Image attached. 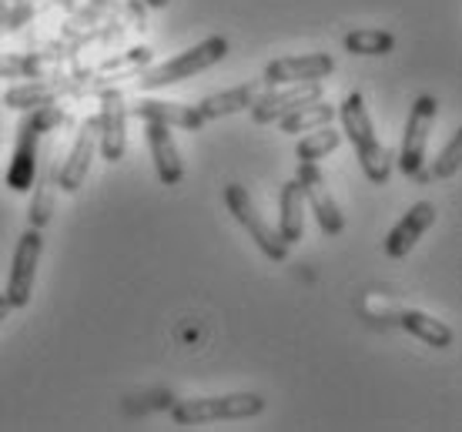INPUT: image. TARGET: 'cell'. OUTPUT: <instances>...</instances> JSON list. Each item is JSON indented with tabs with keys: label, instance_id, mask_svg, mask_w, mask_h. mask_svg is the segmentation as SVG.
I'll return each mask as SVG.
<instances>
[{
	"label": "cell",
	"instance_id": "6da1fadb",
	"mask_svg": "<svg viewBox=\"0 0 462 432\" xmlns=\"http://www.w3.org/2000/svg\"><path fill=\"white\" fill-rule=\"evenodd\" d=\"M336 117L342 121V131H346L342 138H348V144L356 148L365 178H369L372 185H389V178H393V152L379 141V131L372 124L365 97L358 91L346 94V101L336 107Z\"/></svg>",
	"mask_w": 462,
	"mask_h": 432
},
{
	"label": "cell",
	"instance_id": "7a4b0ae2",
	"mask_svg": "<svg viewBox=\"0 0 462 432\" xmlns=\"http://www.w3.org/2000/svg\"><path fill=\"white\" fill-rule=\"evenodd\" d=\"M64 121H68V111L60 105H41L23 111L21 124H17V144H14L11 168H7V188L11 191H17V195L31 191L37 175V161H41V144Z\"/></svg>",
	"mask_w": 462,
	"mask_h": 432
},
{
	"label": "cell",
	"instance_id": "3957f363",
	"mask_svg": "<svg viewBox=\"0 0 462 432\" xmlns=\"http://www.w3.org/2000/svg\"><path fill=\"white\" fill-rule=\"evenodd\" d=\"M225 58H228V41L221 34L205 37L201 44H195L191 51H181L178 58L164 60L158 68H144L138 78H134V87H138V91H162L168 84H178V81H185V78L201 74V70L215 68V64H221Z\"/></svg>",
	"mask_w": 462,
	"mask_h": 432
},
{
	"label": "cell",
	"instance_id": "277c9868",
	"mask_svg": "<svg viewBox=\"0 0 462 432\" xmlns=\"http://www.w3.org/2000/svg\"><path fill=\"white\" fill-rule=\"evenodd\" d=\"M265 412V396L258 392H228V396L181 399L171 406L174 426H208V422L254 419Z\"/></svg>",
	"mask_w": 462,
	"mask_h": 432
},
{
	"label": "cell",
	"instance_id": "5b68a950",
	"mask_svg": "<svg viewBox=\"0 0 462 432\" xmlns=\"http://www.w3.org/2000/svg\"><path fill=\"white\" fill-rule=\"evenodd\" d=\"M151 60H154V51L148 44H138L127 47V51H117V54H107L97 64H81V68L68 70V74L84 84L88 97H97L111 84H125L131 78H138L141 70L151 68Z\"/></svg>",
	"mask_w": 462,
	"mask_h": 432
},
{
	"label": "cell",
	"instance_id": "8992f818",
	"mask_svg": "<svg viewBox=\"0 0 462 432\" xmlns=\"http://www.w3.org/2000/svg\"><path fill=\"white\" fill-rule=\"evenodd\" d=\"M225 208L231 211V218L242 225L245 232L252 234V242L262 248V255L272 258V262H285V258H289L291 245L275 232V228H272V225L265 222V218H262V211L254 208L248 188L238 185V181L225 185Z\"/></svg>",
	"mask_w": 462,
	"mask_h": 432
},
{
	"label": "cell",
	"instance_id": "52a82bcc",
	"mask_svg": "<svg viewBox=\"0 0 462 432\" xmlns=\"http://www.w3.org/2000/svg\"><path fill=\"white\" fill-rule=\"evenodd\" d=\"M436 115H439V101L432 94H419L409 117H405V131H402V148H399V171L405 178H412L426 164L429 152V134H432V124H436Z\"/></svg>",
	"mask_w": 462,
	"mask_h": 432
},
{
	"label": "cell",
	"instance_id": "ba28073f",
	"mask_svg": "<svg viewBox=\"0 0 462 432\" xmlns=\"http://www.w3.org/2000/svg\"><path fill=\"white\" fill-rule=\"evenodd\" d=\"M295 181L301 188V198H305V208L315 215V222L325 234H342L346 232V215L338 208L336 195L328 188V178L319 168V161H299V171H295Z\"/></svg>",
	"mask_w": 462,
	"mask_h": 432
},
{
	"label": "cell",
	"instance_id": "9c48e42d",
	"mask_svg": "<svg viewBox=\"0 0 462 432\" xmlns=\"http://www.w3.org/2000/svg\"><path fill=\"white\" fill-rule=\"evenodd\" d=\"M41 252H44V234L41 228H31L17 238V248H14V265H11V279H7V302L11 308H27L31 305V295H34L37 285V265H41Z\"/></svg>",
	"mask_w": 462,
	"mask_h": 432
},
{
	"label": "cell",
	"instance_id": "30bf717a",
	"mask_svg": "<svg viewBox=\"0 0 462 432\" xmlns=\"http://www.w3.org/2000/svg\"><path fill=\"white\" fill-rule=\"evenodd\" d=\"M97 148L105 154V161L117 164L127 152V94L121 91V84H111L97 94Z\"/></svg>",
	"mask_w": 462,
	"mask_h": 432
},
{
	"label": "cell",
	"instance_id": "8fae6325",
	"mask_svg": "<svg viewBox=\"0 0 462 432\" xmlns=\"http://www.w3.org/2000/svg\"><path fill=\"white\" fill-rule=\"evenodd\" d=\"M64 97H88L84 84L78 78H70L68 70L51 74V78H34V81L14 84L11 91H4V105L14 111H31L41 105H60Z\"/></svg>",
	"mask_w": 462,
	"mask_h": 432
},
{
	"label": "cell",
	"instance_id": "7c38bea8",
	"mask_svg": "<svg viewBox=\"0 0 462 432\" xmlns=\"http://www.w3.org/2000/svg\"><path fill=\"white\" fill-rule=\"evenodd\" d=\"M322 97H325L322 81L278 84V87H268L265 94H258V101L248 111H252L254 124H278L289 111H295L301 105H312V101H322Z\"/></svg>",
	"mask_w": 462,
	"mask_h": 432
},
{
	"label": "cell",
	"instance_id": "4fadbf2b",
	"mask_svg": "<svg viewBox=\"0 0 462 432\" xmlns=\"http://www.w3.org/2000/svg\"><path fill=\"white\" fill-rule=\"evenodd\" d=\"M336 70V58L315 51V54H295V58L268 60L262 70V84L278 87V84H299V81H325Z\"/></svg>",
	"mask_w": 462,
	"mask_h": 432
},
{
	"label": "cell",
	"instance_id": "5bb4252c",
	"mask_svg": "<svg viewBox=\"0 0 462 432\" xmlns=\"http://www.w3.org/2000/svg\"><path fill=\"white\" fill-rule=\"evenodd\" d=\"M94 154H97V115L84 117L81 128H78V138H74V144H70V154L60 161V168H58L60 191L74 195V191L84 185V178H88V171H91Z\"/></svg>",
	"mask_w": 462,
	"mask_h": 432
},
{
	"label": "cell",
	"instance_id": "9a60e30c",
	"mask_svg": "<svg viewBox=\"0 0 462 432\" xmlns=\"http://www.w3.org/2000/svg\"><path fill=\"white\" fill-rule=\"evenodd\" d=\"M127 115L141 117L144 124H148V121H158V124L188 131V134H195V131L205 128V117L198 115V107L181 105V101H168V97H134V101L127 105Z\"/></svg>",
	"mask_w": 462,
	"mask_h": 432
},
{
	"label": "cell",
	"instance_id": "2e32d148",
	"mask_svg": "<svg viewBox=\"0 0 462 432\" xmlns=\"http://www.w3.org/2000/svg\"><path fill=\"white\" fill-rule=\"evenodd\" d=\"M47 161H37V175L31 185V208H27V225L44 232L51 218H54V205H58V154H44Z\"/></svg>",
	"mask_w": 462,
	"mask_h": 432
},
{
	"label": "cell",
	"instance_id": "e0dca14e",
	"mask_svg": "<svg viewBox=\"0 0 462 432\" xmlns=\"http://www.w3.org/2000/svg\"><path fill=\"white\" fill-rule=\"evenodd\" d=\"M436 218H439V211H436L432 201H416V205L399 218V225H395L393 232H389V238H385V255L405 258L416 248L419 238L436 225Z\"/></svg>",
	"mask_w": 462,
	"mask_h": 432
},
{
	"label": "cell",
	"instance_id": "ac0fdd59",
	"mask_svg": "<svg viewBox=\"0 0 462 432\" xmlns=\"http://www.w3.org/2000/svg\"><path fill=\"white\" fill-rule=\"evenodd\" d=\"M148 148L151 158H154V171H158V181L168 188L181 185L185 181V161H181V152L174 144V134L168 124H158V121H148Z\"/></svg>",
	"mask_w": 462,
	"mask_h": 432
},
{
	"label": "cell",
	"instance_id": "d6986e66",
	"mask_svg": "<svg viewBox=\"0 0 462 432\" xmlns=\"http://www.w3.org/2000/svg\"><path fill=\"white\" fill-rule=\"evenodd\" d=\"M64 70V54L60 51H23V54H4L0 51V78H51Z\"/></svg>",
	"mask_w": 462,
	"mask_h": 432
},
{
	"label": "cell",
	"instance_id": "ffe728a7",
	"mask_svg": "<svg viewBox=\"0 0 462 432\" xmlns=\"http://www.w3.org/2000/svg\"><path fill=\"white\" fill-rule=\"evenodd\" d=\"M258 94H262V78L248 84H238V87H228V91L208 94V97H201L195 107H198V115L205 117V124H208V121H221V117L248 111V107L258 101Z\"/></svg>",
	"mask_w": 462,
	"mask_h": 432
},
{
	"label": "cell",
	"instance_id": "44dd1931",
	"mask_svg": "<svg viewBox=\"0 0 462 432\" xmlns=\"http://www.w3.org/2000/svg\"><path fill=\"white\" fill-rule=\"evenodd\" d=\"M115 17L125 21V0H88L81 11H74L68 21H64V27L51 37V44L81 37V34H88V31H94V27H101V23L115 21Z\"/></svg>",
	"mask_w": 462,
	"mask_h": 432
},
{
	"label": "cell",
	"instance_id": "7402d4cb",
	"mask_svg": "<svg viewBox=\"0 0 462 432\" xmlns=\"http://www.w3.org/2000/svg\"><path fill=\"white\" fill-rule=\"evenodd\" d=\"M393 322L399 328H405L409 335H416L419 342H426L432 349H449L452 345V328L442 318H432L422 308H395Z\"/></svg>",
	"mask_w": 462,
	"mask_h": 432
},
{
	"label": "cell",
	"instance_id": "603a6c76",
	"mask_svg": "<svg viewBox=\"0 0 462 432\" xmlns=\"http://www.w3.org/2000/svg\"><path fill=\"white\" fill-rule=\"evenodd\" d=\"M305 211L309 208H305V198H301V188L291 178V181L282 185V195H278V228H275L289 245L305 238Z\"/></svg>",
	"mask_w": 462,
	"mask_h": 432
},
{
	"label": "cell",
	"instance_id": "cb8c5ba5",
	"mask_svg": "<svg viewBox=\"0 0 462 432\" xmlns=\"http://www.w3.org/2000/svg\"><path fill=\"white\" fill-rule=\"evenodd\" d=\"M332 121H336V107L322 97V101H312V105H301L295 111H289L278 124H282L285 134H299V131H315L322 128V124H332Z\"/></svg>",
	"mask_w": 462,
	"mask_h": 432
},
{
	"label": "cell",
	"instance_id": "d4e9b609",
	"mask_svg": "<svg viewBox=\"0 0 462 432\" xmlns=\"http://www.w3.org/2000/svg\"><path fill=\"white\" fill-rule=\"evenodd\" d=\"M346 51L348 54H362V58H382L395 51V34L389 31H375V27H358L346 34Z\"/></svg>",
	"mask_w": 462,
	"mask_h": 432
},
{
	"label": "cell",
	"instance_id": "484cf974",
	"mask_svg": "<svg viewBox=\"0 0 462 432\" xmlns=\"http://www.w3.org/2000/svg\"><path fill=\"white\" fill-rule=\"evenodd\" d=\"M459 164H462V131L459 134H452V141L442 148V154L436 158V161L429 164H422L416 175V181L419 185H429V181H446V178H452V175H459Z\"/></svg>",
	"mask_w": 462,
	"mask_h": 432
},
{
	"label": "cell",
	"instance_id": "4316f807",
	"mask_svg": "<svg viewBox=\"0 0 462 432\" xmlns=\"http://www.w3.org/2000/svg\"><path fill=\"white\" fill-rule=\"evenodd\" d=\"M338 144H342V131H336L332 124H322V128L309 131V134L299 141L295 158H299V161H322L325 154H332Z\"/></svg>",
	"mask_w": 462,
	"mask_h": 432
},
{
	"label": "cell",
	"instance_id": "83f0119b",
	"mask_svg": "<svg viewBox=\"0 0 462 432\" xmlns=\"http://www.w3.org/2000/svg\"><path fill=\"white\" fill-rule=\"evenodd\" d=\"M14 308H11V302H7V295H0V326H4V318L11 316Z\"/></svg>",
	"mask_w": 462,
	"mask_h": 432
},
{
	"label": "cell",
	"instance_id": "f1b7e54d",
	"mask_svg": "<svg viewBox=\"0 0 462 432\" xmlns=\"http://www.w3.org/2000/svg\"><path fill=\"white\" fill-rule=\"evenodd\" d=\"M141 4H144V7H151V11H164L171 0H141Z\"/></svg>",
	"mask_w": 462,
	"mask_h": 432
},
{
	"label": "cell",
	"instance_id": "f546056e",
	"mask_svg": "<svg viewBox=\"0 0 462 432\" xmlns=\"http://www.w3.org/2000/svg\"><path fill=\"white\" fill-rule=\"evenodd\" d=\"M11 4H14V0H0V21L7 17V11H11Z\"/></svg>",
	"mask_w": 462,
	"mask_h": 432
},
{
	"label": "cell",
	"instance_id": "4dcf8cb0",
	"mask_svg": "<svg viewBox=\"0 0 462 432\" xmlns=\"http://www.w3.org/2000/svg\"><path fill=\"white\" fill-rule=\"evenodd\" d=\"M4 34H11V31H7V23L0 21V37H4Z\"/></svg>",
	"mask_w": 462,
	"mask_h": 432
}]
</instances>
